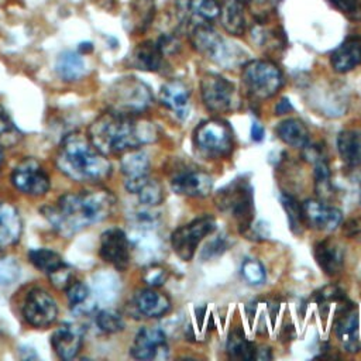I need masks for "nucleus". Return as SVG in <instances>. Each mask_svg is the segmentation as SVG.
Masks as SVG:
<instances>
[{"mask_svg": "<svg viewBox=\"0 0 361 361\" xmlns=\"http://www.w3.org/2000/svg\"><path fill=\"white\" fill-rule=\"evenodd\" d=\"M20 276V267L11 258L0 259V285H10Z\"/></svg>", "mask_w": 361, "mask_h": 361, "instance_id": "obj_44", "label": "nucleus"}, {"mask_svg": "<svg viewBox=\"0 0 361 361\" xmlns=\"http://www.w3.org/2000/svg\"><path fill=\"white\" fill-rule=\"evenodd\" d=\"M130 354L137 360L165 358L168 355V345L164 331L155 327L141 329L134 337Z\"/></svg>", "mask_w": 361, "mask_h": 361, "instance_id": "obj_17", "label": "nucleus"}, {"mask_svg": "<svg viewBox=\"0 0 361 361\" xmlns=\"http://www.w3.org/2000/svg\"><path fill=\"white\" fill-rule=\"evenodd\" d=\"M23 221L18 210L10 203H0V251L13 247L21 237Z\"/></svg>", "mask_w": 361, "mask_h": 361, "instance_id": "obj_23", "label": "nucleus"}, {"mask_svg": "<svg viewBox=\"0 0 361 361\" xmlns=\"http://www.w3.org/2000/svg\"><path fill=\"white\" fill-rule=\"evenodd\" d=\"M337 149L348 166L361 165V130H344L337 137Z\"/></svg>", "mask_w": 361, "mask_h": 361, "instance_id": "obj_27", "label": "nucleus"}, {"mask_svg": "<svg viewBox=\"0 0 361 361\" xmlns=\"http://www.w3.org/2000/svg\"><path fill=\"white\" fill-rule=\"evenodd\" d=\"M23 314L25 322L32 327H48L58 316V306L55 299L44 289H31L23 305Z\"/></svg>", "mask_w": 361, "mask_h": 361, "instance_id": "obj_12", "label": "nucleus"}, {"mask_svg": "<svg viewBox=\"0 0 361 361\" xmlns=\"http://www.w3.org/2000/svg\"><path fill=\"white\" fill-rule=\"evenodd\" d=\"M134 307L145 317H161L171 309V300L165 293L149 286L135 293Z\"/></svg>", "mask_w": 361, "mask_h": 361, "instance_id": "obj_21", "label": "nucleus"}, {"mask_svg": "<svg viewBox=\"0 0 361 361\" xmlns=\"http://www.w3.org/2000/svg\"><path fill=\"white\" fill-rule=\"evenodd\" d=\"M171 188L178 195L203 197L210 193L213 188V179L204 171L196 168H185L172 176Z\"/></svg>", "mask_w": 361, "mask_h": 361, "instance_id": "obj_16", "label": "nucleus"}, {"mask_svg": "<svg viewBox=\"0 0 361 361\" xmlns=\"http://www.w3.org/2000/svg\"><path fill=\"white\" fill-rule=\"evenodd\" d=\"M200 93L204 106L213 113H230L240 106L235 86L219 73H207L202 78Z\"/></svg>", "mask_w": 361, "mask_h": 361, "instance_id": "obj_9", "label": "nucleus"}, {"mask_svg": "<svg viewBox=\"0 0 361 361\" xmlns=\"http://www.w3.org/2000/svg\"><path fill=\"white\" fill-rule=\"evenodd\" d=\"M272 355H271V350H269V347H259L258 350H257V353H255V358H258V360H269Z\"/></svg>", "mask_w": 361, "mask_h": 361, "instance_id": "obj_49", "label": "nucleus"}, {"mask_svg": "<svg viewBox=\"0 0 361 361\" xmlns=\"http://www.w3.org/2000/svg\"><path fill=\"white\" fill-rule=\"evenodd\" d=\"M87 137L104 155H116L157 141L158 130L149 121L109 110L90 124Z\"/></svg>", "mask_w": 361, "mask_h": 361, "instance_id": "obj_2", "label": "nucleus"}, {"mask_svg": "<svg viewBox=\"0 0 361 361\" xmlns=\"http://www.w3.org/2000/svg\"><path fill=\"white\" fill-rule=\"evenodd\" d=\"M116 206L110 190L93 189L66 193L42 209L44 216L63 235H72L94 223L106 220Z\"/></svg>", "mask_w": 361, "mask_h": 361, "instance_id": "obj_1", "label": "nucleus"}, {"mask_svg": "<svg viewBox=\"0 0 361 361\" xmlns=\"http://www.w3.org/2000/svg\"><path fill=\"white\" fill-rule=\"evenodd\" d=\"M54 351L61 360H72L83 344V329L73 323H62L51 337Z\"/></svg>", "mask_w": 361, "mask_h": 361, "instance_id": "obj_18", "label": "nucleus"}, {"mask_svg": "<svg viewBox=\"0 0 361 361\" xmlns=\"http://www.w3.org/2000/svg\"><path fill=\"white\" fill-rule=\"evenodd\" d=\"M92 44H89V42H86V44H80L79 45V52H89V51H92Z\"/></svg>", "mask_w": 361, "mask_h": 361, "instance_id": "obj_50", "label": "nucleus"}, {"mask_svg": "<svg viewBox=\"0 0 361 361\" xmlns=\"http://www.w3.org/2000/svg\"><path fill=\"white\" fill-rule=\"evenodd\" d=\"M164 52L161 51L159 45L157 41H144L140 42L133 54H131V62L135 68L141 71H148V72H157L162 66L164 61Z\"/></svg>", "mask_w": 361, "mask_h": 361, "instance_id": "obj_25", "label": "nucleus"}, {"mask_svg": "<svg viewBox=\"0 0 361 361\" xmlns=\"http://www.w3.org/2000/svg\"><path fill=\"white\" fill-rule=\"evenodd\" d=\"M126 189L130 193L138 196V200L147 206L154 207L164 200V190L157 179L149 178V175L126 179Z\"/></svg>", "mask_w": 361, "mask_h": 361, "instance_id": "obj_24", "label": "nucleus"}, {"mask_svg": "<svg viewBox=\"0 0 361 361\" xmlns=\"http://www.w3.org/2000/svg\"><path fill=\"white\" fill-rule=\"evenodd\" d=\"M130 248L131 243L120 228H109L100 235V257L120 271L130 264Z\"/></svg>", "mask_w": 361, "mask_h": 361, "instance_id": "obj_15", "label": "nucleus"}, {"mask_svg": "<svg viewBox=\"0 0 361 361\" xmlns=\"http://www.w3.org/2000/svg\"><path fill=\"white\" fill-rule=\"evenodd\" d=\"M255 353H257L255 344L245 338V336L241 331V329H234L228 334L227 354H228L230 358L248 361V360H254L255 358Z\"/></svg>", "mask_w": 361, "mask_h": 361, "instance_id": "obj_31", "label": "nucleus"}, {"mask_svg": "<svg viewBox=\"0 0 361 361\" xmlns=\"http://www.w3.org/2000/svg\"><path fill=\"white\" fill-rule=\"evenodd\" d=\"M1 162H3V154H1V149H0V165H1Z\"/></svg>", "mask_w": 361, "mask_h": 361, "instance_id": "obj_51", "label": "nucleus"}, {"mask_svg": "<svg viewBox=\"0 0 361 361\" xmlns=\"http://www.w3.org/2000/svg\"><path fill=\"white\" fill-rule=\"evenodd\" d=\"M302 155L303 158L310 162V164H316L319 161H324L326 158V151L320 144H314L307 141L303 147H302Z\"/></svg>", "mask_w": 361, "mask_h": 361, "instance_id": "obj_46", "label": "nucleus"}, {"mask_svg": "<svg viewBox=\"0 0 361 361\" xmlns=\"http://www.w3.org/2000/svg\"><path fill=\"white\" fill-rule=\"evenodd\" d=\"M314 166V189L319 195L320 200L329 199L333 195V186H331V173L327 159L319 161L313 164Z\"/></svg>", "mask_w": 361, "mask_h": 361, "instance_id": "obj_33", "label": "nucleus"}, {"mask_svg": "<svg viewBox=\"0 0 361 361\" xmlns=\"http://www.w3.org/2000/svg\"><path fill=\"white\" fill-rule=\"evenodd\" d=\"M11 183L17 190L28 196H42L51 185L47 171L34 158H25L14 168Z\"/></svg>", "mask_w": 361, "mask_h": 361, "instance_id": "obj_11", "label": "nucleus"}, {"mask_svg": "<svg viewBox=\"0 0 361 361\" xmlns=\"http://www.w3.org/2000/svg\"><path fill=\"white\" fill-rule=\"evenodd\" d=\"M159 102L178 118L183 120L189 116L190 110V90L180 79L168 80L161 87Z\"/></svg>", "mask_w": 361, "mask_h": 361, "instance_id": "obj_19", "label": "nucleus"}, {"mask_svg": "<svg viewBox=\"0 0 361 361\" xmlns=\"http://www.w3.org/2000/svg\"><path fill=\"white\" fill-rule=\"evenodd\" d=\"M55 164L65 176L76 182H102L111 172L106 155L92 144L89 137L79 133H72L62 140Z\"/></svg>", "mask_w": 361, "mask_h": 361, "instance_id": "obj_3", "label": "nucleus"}, {"mask_svg": "<svg viewBox=\"0 0 361 361\" xmlns=\"http://www.w3.org/2000/svg\"><path fill=\"white\" fill-rule=\"evenodd\" d=\"M245 1L241 0H227L220 10V24L231 35H241L245 31V14H244Z\"/></svg>", "mask_w": 361, "mask_h": 361, "instance_id": "obj_26", "label": "nucleus"}, {"mask_svg": "<svg viewBox=\"0 0 361 361\" xmlns=\"http://www.w3.org/2000/svg\"><path fill=\"white\" fill-rule=\"evenodd\" d=\"M133 11L135 14V24L140 30H144L154 16V0H134Z\"/></svg>", "mask_w": 361, "mask_h": 361, "instance_id": "obj_39", "label": "nucleus"}, {"mask_svg": "<svg viewBox=\"0 0 361 361\" xmlns=\"http://www.w3.org/2000/svg\"><path fill=\"white\" fill-rule=\"evenodd\" d=\"M216 203L221 210L230 212L237 220L241 233L251 228L254 219V190L247 179H234L216 195Z\"/></svg>", "mask_w": 361, "mask_h": 361, "instance_id": "obj_7", "label": "nucleus"}, {"mask_svg": "<svg viewBox=\"0 0 361 361\" xmlns=\"http://www.w3.org/2000/svg\"><path fill=\"white\" fill-rule=\"evenodd\" d=\"M96 326L99 327L100 331L106 333V334H113V333H118L124 329L126 323L121 317V314L117 310L113 309H104L100 310L96 314Z\"/></svg>", "mask_w": 361, "mask_h": 361, "instance_id": "obj_35", "label": "nucleus"}, {"mask_svg": "<svg viewBox=\"0 0 361 361\" xmlns=\"http://www.w3.org/2000/svg\"><path fill=\"white\" fill-rule=\"evenodd\" d=\"M331 66L338 73H345L361 65V37H348L338 45L330 58Z\"/></svg>", "mask_w": 361, "mask_h": 361, "instance_id": "obj_22", "label": "nucleus"}, {"mask_svg": "<svg viewBox=\"0 0 361 361\" xmlns=\"http://www.w3.org/2000/svg\"><path fill=\"white\" fill-rule=\"evenodd\" d=\"M109 110L126 116H137L152 104V93L147 83L134 76L117 79L107 90Z\"/></svg>", "mask_w": 361, "mask_h": 361, "instance_id": "obj_5", "label": "nucleus"}, {"mask_svg": "<svg viewBox=\"0 0 361 361\" xmlns=\"http://www.w3.org/2000/svg\"><path fill=\"white\" fill-rule=\"evenodd\" d=\"M264 134H265L264 127H262L259 123L254 121V123L251 124V138H252L254 141H261V140L264 138Z\"/></svg>", "mask_w": 361, "mask_h": 361, "instance_id": "obj_47", "label": "nucleus"}, {"mask_svg": "<svg viewBox=\"0 0 361 361\" xmlns=\"http://www.w3.org/2000/svg\"><path fill=\"white\" fill-rule=\"evenodd\" d=\"M338 303L337 316L334 319V333L348 353H357L360 350L357 306L348 302L345 298H343Z\"/></svg>", "mask_w": 361, "mask_h": 361, "instance_id": "obj_13", "label": "nucleus"}, {"mask_svg": "<svg viewBox=\"0 0 361 361\" xmlns=\"http://www.w3.org/2000/svg\"><path fill=\"white\" fill-rule=\"evenodd\" d=\"M214 228L216 220L209 214L200 216L190 223L178 227L171 235V245L175 254L183 261H190L200 241L212 234Z\"/></svg>", "mask_w": 361, "mask_h": 361, "instance_id": "obj_10", "label": "nucleus"}, {"mask_svg": "<svg viewBox=\"0 0 361 361\" xmlns=\"http://www.w3.org/2000/svg\"><path fill=\"white\" fill-rule=\"evenodd\" d=\"M290 110H292V104H290L289 99H286V97L281 99V100L276 103V106H275V113H276V114H285V113H288V111H290Z\"/></svg>", "mask_w": 361, "mask_h": 361, "instance_id": "obj_48", "label": "nucleus"}, {"mask_svg": "<svg viewBox=\"0 0 361 361\" xmlns=\"http://www.w3.org/2000/svg\"><path fill=\"white\" fill-rule=\"evenodd\" d=\"M278 137L288 145L302 148L309 141V130L299 118H286L276 126Z\"/></svg>", "mask_w": 361, "mask_h": 361, "instance_id": "obj_29", "label": "nucleus"}, {"mask_svg": "<svg viewBox=\"0 0 361 361\" xmlns=\"http://www.w3.org/2000/svg\"><path fill=\"white\" fill-rule=\"evenodd\" d=\"M21 138L18 128L14 126L8 113L0 106V148L13 147Z\"/></svg>", "mask_w": 361, "mask_h": 361, "instance_id": "obj_37", "label": "nucleus"}, {"mask_svg": "<svg viewBox=\"0 0 361 361\" xmlns=\"http://www.w3.org/2000/svg\"><path fill=\"white\" fill-rule=\"evenodd\" d=\"M121 171L126 175V179L148 175L149 159L147 154L138 148L124 152L121 158Z\"/></svg>", "mask_w": 361, "mask_h": 361, "instance_id": "obj_30", "label": "nucleus"}, {"mask_svg": "<svg viewBox=\"0 0 361 361\" xmlns=\"http://www.w3.org/2000/svg\"><path fill=\"white\" fill-rule=\"evenodd\" d=\"M227 247H228L227 240L224 237L219 235V237H216L214 240H212L206 244V247L202 251V258L209 259V258H213V257H219L227 250Z\"/></svg>", "mask_w": 361, "mask_h": 361, "instance_id": "obj_45", "label": "nucleus"}, {"mask_svg": "<svg viewBox=\"0 0 361 361\" xmlns=\"http://www.w3.org/2000/svg\"><path fill=\"white\" fill-rule=\"evenodd\" d=\"M281 203L286 212V217L289 221V227L292 233L302 234L303 231V217H302V207L298 200L289 193H281Z\"/></svg>", "mask_w": 361, "mask_h": 361, "instance_id": "obj_34", "label": "nucleus"}, {"mask_svg": "<svg viewBox=\"0 0 361 361\" xmlns=\"http://www.w3.org/2000/svg\"><path fill=\"white\" fill-rule=\"evenodd\" d=\"M314 259L324 274L333 276L337 275L344 265V252L341 245L333 238H324L316 243L313 248Z\"/></svg>", "mask_w": 361, "mask_h": 361, "instance_id": "obj_20", "label": "nucleus"}, {"mask_svg": "<svg viewBox=\"0 0 361 361\" xmlns=\"http://www.w3.org/2000/svg\"><path fill=\"white\" fill-rule=\"evenodd\" d=\"M189 39L193 48L207 59L224 66L231 68L241 62L244 51L235 44L226 41L210 24H195L189 30Z\"/></svg>", "mask_w": 361, "mask_h": 361, "instance_id": "obj_4", "label": "nucleus"}, {"mask_svg": "<svg viewBox=\"0 0 361 361\" xmlns=\"http://www.w3.org/2000/svg\"><path fill=\"white\" fill-rule=\"evenodd\" d=\"M55 68L58 75L63 80H69V82L80 79L86 72V65L82 58V54L76 51L62 52L56 59Z\"/></svg>", "mask_w": 361, "mask_h": 361, "instance_id": "obj_28", "label": "nucleus"}, {"mask_svg": "<svg viewBox=\"0 0 361 361\" xmlns=\"http://www.w3.org/2000/svg\"><path fill=\"white\" fill-rule=\"evenodd\" d=\"M281 0H245V4L252 10L258 21H265L276 8Z\"/></svg>", "mask_w": 361, "mask_h": 361, "instance_id": "obj_40", "label": "nucleus"}, {"mask_svg": "<svg viewBox=\"0 0 361 361\" xmlns=\"http://www.w3.org/2000/svg\"><path fill=\"white\" fill-rule=\"evenodd\" d=\"M142 279H144V282H145L148 286H151V288H158V286L164 285L165 281L168 279V271H166L164 267H161V265L152 262V264H149V265L145 268V271H144V274H142Z\"/></svg>", "mask_w": 361, "mask_h": 361, "instance_id": "obj_41", "label": "nucleus"}, {"mask_svg": "<svg viewBox=\"0 0 361 361\" xmlns=\"http://www.w3.org/2000/svg\"><path fill=\"white\" fill-rule=\"evenodd\" d=\"M241 275L250 285H261L267 278L264 265L254 258H247L241 264Z\"/></svg>", "mask_w": 361, "mask_h": 361, "instance_id": "obj_38", "label": "nucleus"}, {"mask_svg": "<svg viewBox=\"0 0 361 361\" xmlns=\"http://www.w3.org/2000/svg\"><path fill=\"white\" fill-rule=\"evenodd\" d=\"M48 276H49L51 283L58 289H66L71 285V282L75 279L72 268L69 265H66L65 262L59 268H56L55 271L48 274Z\"/></svg>", "mask_w": 361, "mask_h": 361, "instance_id": "obj_43", "label": "nucleus"}, {"mask_svg": "<svg viewBox=\"0 0 361 361\" xmlns=\"http://www.w3.org/2000/svg\"><path fill=\"white\" fill-rule=\"evenodd\" d=\"M65 290H66L68 302H69V305L73 310L83 312V310L87 309L86 305H87L89 298H90V290L83 282L73 279Z\"/></svg>", "mask_w": 361, "mask_h": 361, "instance_id": "obj_36", "label": "nucleus"}, {"mask_svg": "<svg viewBox=\"0 0 361 361\" xmlns=\"http://www.w3.org/2000/svg\"><path fill=\"white\" fill-rule=\"evenodd\" d=\"M300 207L303 223L319 231H333L343 220L341 212L337 207L327 204L324 200L307 199Z\"/></svg>", "mask_w": 361, "mask_h": 361, "instance_id": "obj_14", "label": "nucleus"}, {"mask_svg": "<svg viewBox=\"0 0 361 361\" xmlns=\"http://www.w3.org/2000/svg\"><path fill=\"white\" fill-rule=\"evenodd\" d=\"M241 83L250 100L261 102L279 92L283 85V75L276 63L267 59H257L244 65Z\"/></svg>", "mask_w": 361, "mask_h": 361, "instance_id": "obj_6", "label": "nucleus"}, {"mask_svg": "<svg viewBox=\"0 0 361 361\" xmlns=\"http://www.w3.org/2000/svg\"><path fill=\"white\" fill-rule=\"evenodd\" d=\"M28 259L35 268H38L39 271L47 272V274H51L52 271H55L56 268H59L63 264L61 255L48 248L31 250L28 252Z\"/></svg>", "mask_w": 361, "mask_h": 361, "instance_id": "obj_32", "label": "nucleus"}, {"mask_svg": "<svg viewBox=\"0 0 361 361\" xmlns=\"http://www.w3.org/2000/svg\"><path fill=\"white\" fill-rule=\"evenodd\" d=\"M336 10L344 14L350 20H361V3L360 0H327Z\"/></svg>", "mask_w": 361, "mask_h": 361, "instance_id": "obj_42", "label": "nucleus"}, {"mask_svg": "<svg viewBox=\"0 0 361 361\" xmlns=\"http://www.w3.org/2000/svg\"><path fill=\"white\" fill-rule=\"evenodd\" d=\"M193 142L197 152L207 159L226 158L231 154L234 147L233 130L226 121L210 118L196 127Z\"/></svg>", "mask_w": 361, "mask_h": 361, "instance_id": "obj_8", "label": "nucleus"}]
</instances>
